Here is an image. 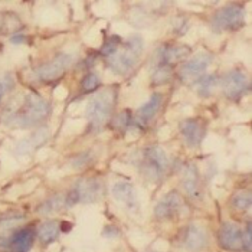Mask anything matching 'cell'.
I'll use <instances>...</instances> for the list:
<instances>
[{
  "label": "cell",
  "instance_id": "8fae6325",
  "mask_svg": "<svg viewBox=\"0 0 252 252\" xmlns=\"http://www.w3.org/2000/svg\"><path fill=\"white\" fill-rule=\"evenodd\" d=\"M218 242L228 251H239L242 250V232L233 223H223L218 232Z\"/></svg>",
  "mask_w": 252,
  "mask_h": 252
},
{
  "label": "cell",
  "instance_id": "4dcf8cb0",
  "mask_svg": "<svg viewBox=\"0 0 252 252\" xmlns=\"http://www.w3.org/2000/svg\"><path fill=\"white\" fill-rule=\"evenodd\" d=\"M88 161H90V156L87 155V153H82V155H79L78 157H75V158H72V166L79 169V167L85 166Z\"/></svg>",
  "mask_w": 252,
  "mask_h": 252
},
{
  "label": "cell",
  "instance_id": "cb8c5ba5",
  "mask_svg": "<svg viewBox=\"0 0 252 252\" xmlns=\"http://www.w3.org/2000/svg\"><path fill=\"white\" fill-rule=\"evenodd\" d=\"M99 84H101V81H99L98 75L90 72V74H87L85 77L82 78V81H81V88H82L85 93H91V91H95V90H97L98 87H99Z\"/></svg>",
  "mask_w": 252,
  "mask_h": 252
},
{
  "label": "cell",
  "instance_id": "4316f807",
  "mask_svg": "<svg viewBox=\"0 0 252 252\" xmlns=\"http://www.w3.org/2000/svg\"><path fill=\"white\" fill-rule=\"evenodd\" d=\"M170 75H172V72H170L169 66H157V71L153 75V82H155L156 85L164 84V82H167L170 79Z\"/></svg>",
  "mask_w": 252,
  "mask_h": 252
},
{
  "label": "cell",
  "instance_id": "7c38bea8",
  "mask_svg": "<svg viewBox=\"0 0 252 252\" xmlns=\"http://www.w3.org/2000/svg\"><path fill=\"white\" fill-rule=\"evenodd\" d=\"M72 190L77 193L79 202H95L101 194V183L97 179H82Z\"/></svg>",
  "mask_w": 252,
  "mask_h": 252
},
{
  "label": "cell",
  "instance_id": "484cf974",
  "mask_svg": "<svg viewBox=\"0 0 252 252\" xmlns=\"http://www.w3.org/2000/svg\"><path fill=\"white\" fill-rule=\"evenodd\" d=\"M130 123H131V113L130 111H123V113L117 114L113 124H114V128L124 131V130L128 128Z\"/></svg>",
  "mask_w": 252,
  "mask_h": 252
},
{
  "label": "cell",
  "instance_id": "f546056e",
  "mask_svg": "<svg viewBox=\"0 0 252 252\" xmlns=\"http://www.w3.org/2000/svg\"><path fill=\"white\" fill-rule=\"evenodd\" d=\"M120 39L118 38H111L105 45H104V48H102V54L104 55H108V57H111L114 52H117V42H118Z\"/></svg>",
  "mask_w": 252,
  "mask_h": 252
},
{
  "label": "cell",
  "instance_id": "44dd1931",
  "mask_svg": "<svg viewBox=\"0 0 252 252\" xmlns=\"http://www.w3.org/2000/svg\"><path fill=\"white\" fill-rule=\"evenodd\" d=\"M62 206H65V197L63 196H54L39 206L38 212L42 215H51L59 211Z\"/></svg>",
  "mask_w": 252,
  "mask_h": 252
},
{
  "label": "cell",
  "instance_id": "83f0119b",
  "mask_svg": "<svg viewBox=\"0 0 252 252\" xmlns=\"http://www.w3.org/2000/svg\"><path fill=\"white\" fill-rule=\"evenodd\" d=\"M13 87H15V79H13L12 75H6V77L0 79V102H1L3 97H4Z\"/></svg>",
  "mask_w": 252,
  "mask_h": 252
},
{
  "label": "cell",
  "instance_id": "d4e9b609",
  "mask_svg": "<svg viewBox=\"0 0 252 252\" xmlns=\"http://www.w3.org/2000/svg\"><path fill=\"white\" fill-rule=\"evenodd\" d=\"M216 77L215 75H208V77L199 79V93L203 97L211 95V91L214 90V87L216 85Z\"/></svg>",
  "mask_w": 252,
  "mask_h": 252
},
{
  "label": "cell",
  "instance_id": "52a82bcc",
  "mask_svg": "<svg viewBox=\"0 0 252 252\" xmlns=\"http://www.w3.org/2000/svg\"><path fill=\"white\" fill-rule=\"evenodd\" d=\"M212 62V55L202 52L197 54L196 57L189 59L179 71V77L183 82H192L202 77V74L206 71V68L211 65Z\"/></svg>",
  "mask_w": 252,
  "mask_h": 252
},
{
  "label": "cell",
  "instance_id": "277c9868",
  "mask_svg": "<svg viewBox=\"0 0 252 252\" xmlns=\"http://www.w3.org/2000/svg\"><path fill=\"white\" fill-rule=\"evenodd\" d=\"M169 167V158L166 152L158 147L152 146L147 147L144 152V160H143V172L152 180H158L163 177Z\"/></svg>",
  "mask_w": 252,
  "mask_h": 252
},
{
  "label": "cell",
  "instance_id": "4fadbf2b",
  "mask_svg": "<svg viewBox=\"0 0 252 252\" xmlns=\"http://www.w3.org/2000/svg\"><path fill=\"white\" fill-rule=\"evenodd\" d=\"M180 208H182L180 196L177 193H169L157 203L155 215L157 219H172L179 214Z\"/></svg>",
  "mask_w": 252,
  "mask_h": 252
},
{
  "label": "cell",
  "instance_id": "603a6c76",
  "mask_svg": "<svg viewBox=\"0 0 252 252\" xmlns=\"http://www.w3.org/2000/svg\"><path fill=\"white\" fill-rule=\"evenodd\" d=\"M23 219H25V216L19 214V212H12V214L3 215L0 218V226L4 228V229H9V228H13L16 225H19Z\"/></svg>",
  "mask_w": 252,
  "mask_h": 252
},
{
  "label": "cell",
  "instance_id": "d6986e66",
  "mask_svg": "<svg viewBox=\"0 0 252 252\" xmlns=\"http://www.w3.org/2000/svg\"><path fill=\"white\" fill-rule=\"evenodd\" d=\"M161 102H163V95L161 94H153L150 99L138 110V118L144 123L152 120L157 114V111L160 110Z\"/></svg>",
  "mask_w": 252,
  "mask_h": 252
},
{
  "label": "cell",
  "instance_id": "ac0fdd59",
  "mask_svg": "<svg viewBox=\"0 0 252 252\" xmlns=\"http://www.w3.org/2000/svg\"><path fill=\"white\" fill-rule=\"evenodd\" d=\"M182 185L185 188V190L190 196H199V175H197V169L193 164H189L185 170H183V180Z\"/></svg>",
  "mask_w": 252,
  "mask_h": 252
},
{
  "label": "cell",
  "instance_id": "1f68e13d",
  "mask_svg": "<svg viewBox=\"0 0 252 252\" xmlns=\"http://www.w3.org/2000/svg\"><path fill=\"white\" fill-rule=\"evenodd\" d=\"M10 40H12L13 43H20V42H23V40H25V36H18V35H13Z\"/></svg>",
  "mask_w": 252,
  "mask_h": 252
},
{
  "label": "cell",
  "instance_id": "5bb4252c",
  "mask_svg": "<svg viewBox=\"0 0 252 252\" xmlns=\"http://www.w3.org/2000/svg\"><path fill=\"white\" fill-rule=\"evenodd\" d=\"M113 196L120 203H123L128 209L137 208V196L136 190L131 183L127 182H117L113 186Z\"/></svg>",
  "mask_w": 252,
  "mask_h": 252
},
{
  "label": "cell",
  "instance_id": "30bf717a",
  "mask_svg": "<svg viewBox=\"0 0 252 252\" xmlns=\"http://www.w3.org/2000/svg\"><path fill=\"white\" fill-rule=\"evenodd\" d=\"M248 85H250L248 77L242 71L233 69L223 78L222 88H223V93L226 94V97L235 99V98L241 97L248 90Z\"/></svg>",
  "mask_w": 252,
  "mask_h": 252
},
{
  "label": "cell",
  "instance_id": "3957f363",
  "mask_svg": "<svg viewBox=\"0 0 252 252\" xmlns=\"http://www.w3.org/2000/svg\"><path fill=\"white\" fill-rule=\"evenodd\" d=\"M116 101L114 90H105L95 94L87 107V117L93 127H101L113 113Z\"/></svg>",
  "mask_w": 252,
  "mask_h": 252
},
{
  "label": "cell",
  "instance_id": "d6a6232c",
  "mask_svg": "<svg viewBox=\"0 0 252 252\" xmlns=\"http://www.w3.org/2000/svg\"><path fill=\"white\" fill-rule=\"evenodd\" d=\"M152 252H156V251H152Z\"/></svg>",
  "mask_w": 252,
  "mask_h": 252
},
{
  "label": "cell",
  "instance_id": "2e32d148",
  "mask_svg": "<svg viewBox=\"0 0 252 252\" xmlns=\"http://www.w3.org/2000/svg\"><path fill=\"white\" fill-rule=\"evenodd\" d=\"M190 54V48L185 46V45H179V46H167L164 49L160 51V57H158V66H172L177 63L179 61L185 59Z\"/></svg>",
  "mask_w": 252,
  "mask_h": 252
},
{
  "label": "cell",
  "instance_id": "f1b7e54d",
  "mask_svg": "<svg viewBox=\"0 0 252 252\" xmlns=\"http://www.w3.org/2000/svg\"><path fill=\"white\" fill-rule=\"evenodd\" d=\"M242 250L251 252V223H248L247 229L242 232Z\"/></svg>",
  "mask_w": 252,
  "mask_h": 252
},
{
  "label": "cell",
  "instance_id": "6da1fadb",
  "mask_svg": "<svg viewBox=\"0 0 252 252\" xmlns=\"http://www.w3.org/2000/svg\"><path fill=\"white\" fill-rule=\"evenodd\" d=\"M49 113L48 102L38 94H29L25 98L23 105L12 116L10 123L18 127H33L38 123L43 121Z\"/></svg>",
  "mask_w": 252,
  "mask_h": 252
},
{
  "label": "cell",
  "instance_id": "e0dca14e",
  "mask_svg": "<svg viewBox=\"0 0 252 252\" xmlns=\"http://www.w3.org/2000/svg\"><path fill=\"white\" fill-rule=\"evenodd\" d=\"M49 137V131L46 128H40L33 136L28 140H22L19 144L16 146V152L19 155H28L29 152H32L33 149H36L39 146H42Z\"/></svg>",
  "mask_w": 252,
  "mask_h": 252
},
{
  "label": "cell",
  "instance_id": "7a4b0ae2",
  "mask_svg": "<svg viewBox=\"0 0 252 252\" xmlns=\"http://www.w3.org/2000/svg\"><path fill=\"white\" fill-rule=\"evenodd\" d=\"M143 52V42L140 38H131L124 49L114 52L111 57H108L107 63L108 68L118 75H126L136 66L137 61Z\"/></svg>",
  "mask_w": 252,
  "mask_h": 252
},
{
  "label": "cell",
  "instance_id": "7402d4cb",
  "mask_svg": "<svg viewBox=\"0 0 252 252\" xmlns=\"http://www.w3.org/2000/svg\"><path fill=\"white\" fill-rule=\"evenodd\" d=\"M232 205L236 211H248L251 208V193L248 190H242L233 194Z\"/></svg>",
  "mask_w": 252,
  "mask_h": 252
},
{
  "label": "cell",
  "instance_id": "9c48e42d",
  "mask_svg": "<svg viewBox=\"0 0 252 252\" xmlns=\"http://www.w3.org/2000/svg\"><path fill=\"white\" fill-rule=\"evenodd\" d=\"M179 242L186 250L199 251L206 247L208 236L202 228H199L196 225H190V226H186L182 229V232L179 235Z\"/></svg>",
  "mask_w": 252,
  "mask_h": 252
},
{
  "label": "cell",
  "instance_id": "9a60e30c",
  "mask_svg": "<svg viewBox=\"0 0 252 252\" xmlns=\"http://www.w3.org/2000/svg\"><path fill=\"white\" fill-rule=\"evenodd\" d=\"M35 242V232L32 228H23L12 235L10 248L12 252H29Z\"/></svg>",
  "mask_w": 252,
  "mask_h": 252
},
{
  "label": "cell",
  "instance_id": "ffe728a7",
  "mask_svg": "<svg viewBox=\"0 0 252 252\" xmlns=\"http://www.w3.org/2000/svg\"><path fill=\"white\" fill-rule=\"evenodd\" d=\"M61 226L55 220H48L45 222L38 231V238L39 241L43 244V245H48V244H52L54 241H57L58 238V233Z\"/></svg>",
  "mask_w": 252,
  "mask_h": 252
},
{
  "label": "cell",
  "instance_id": "5b68a950",
  "mask_svg": "<svg viewBox=\"0 0 252 252\" xmlns=\"http://www.w3.org/2000/svg\"><path fill=\"white\" fill-rule=\"evenodd\" d=\"M216 31H235L244 25V9L241 6H228L216 12L212 19Z\"/></svg>",
  "mask_w": 252,
  "mask_h": 252
},
{
  "label": "cell",
  "instance_id": "8992f818",
  "mask_svg": "<svg viewBox=\"0 0 252 252\" xmlns=\"http://www.w3.org/2000/svg\"><path fill=\"white\" fill-rule=\"evenodd\" d=\"M75 61V57L72 54H59L48 63L42 65L38 68L36 75L40 81H54L59 78Z\"/></svg>",
  "mask_w": 252,
  "mask_h": 252
},
{
  "label": "cell",
  "instance_id": "ba28073f",
  "mask_svg": "<svg viewBox=\"0 0 252 252\" xmlns=\"http://www.w3.org/2000/svg\"><path fill=\"white\" fill-rule=\"evenodd\" d=\"M180 133L185 143L190 147H197L206 134L205 123L199 118H188L180 123Z\"/></svg>",
  "mask_w": 252,
  "mask_h": 252
}]
</instances>
